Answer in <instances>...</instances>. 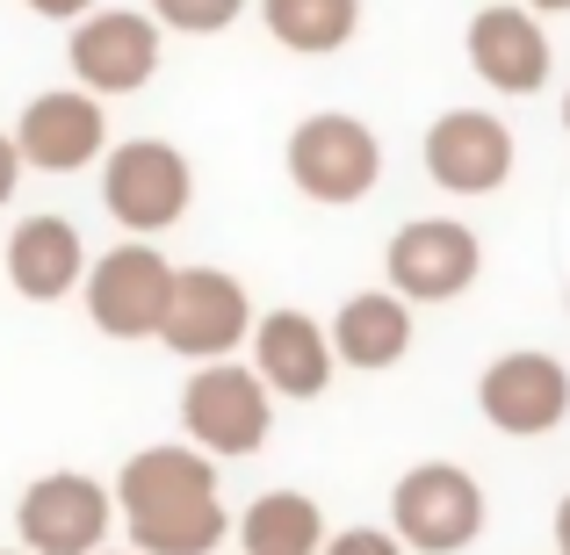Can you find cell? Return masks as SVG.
Listing matches in <instances>:
<instances>
[{"mask_svg": "<svg viewBox=\"0 0 570 555\" xmlns=\"http://www.w3.org/2000/svg\"><path fill=\"white\" fill-rule=\"evenodd\" d=\"M390 527L412 555H462L484 534V484L462 462H412L390 490Z\"/></svg>", "mask_w": 570, "mask_h": 555, "instance_id": "cell-5", "label": "cell"}, {"mask_svg": "<svg viewBox=\"0 0 570 555\" xmlns=\"http://www.w3.org/2000/svg\"><path fill=\"white\" fill-rule=\"evenodd\" d=\"M159 14V29H181V37H217L246 14V0H145Z\"/></svg>", "mask_w": 570, "mask_h": 555, "instance_id": "cell-20", "label": "cell"}, {"mask_svg": "<svg viewBox=\"0 0 570 555\" xmlns=\"http://www.w3.org/2000/svg\"><path fill=\"white\" fill-rule=\"evenodd\" d=\"M325 534V505L304 490H261L238 513V555H318Z\"/></svg>", "mask_w": 570, "mask_h": 555, "instance_id": "cell-18", "label": "cell"}, {"mask_svg": "<svg viewBox=\"0 0 570 555\" xmlns=\"http://www.w3.org/2000/svg\"><path fill=\"white\" fill-rule=\"evenodd\" d=\"M159 51H167V29H159L153 8H95L72 22L66 58H72V80L87 95H138L145 80L159 72Z\"/></svg>", "mask_w": 570, "mask_h": 555, "instance_id": "cell-7", "label": "cell"}, {"mask_svg": "<svg viewBox=\"0 0 570 555\" xmlns=\"http://www.w3.org/2000/svg\"><path fill=\"white\" fill-rule=\"evenodd\" d=\"M29 14H43V22H80V14H95L101 0H22Z\"/></svg>", "mask_w": 570, "mask_h": 555, "instance_id": "cell-23", "label": "cell"}, {"mask_svg": "<svg viewBox=\"0 0 570 555\" xmlns=\"http://www.w3.org/2000/svg\"><path fill=\"white\" fill-rule=\"evenodd\" d=\"M174 275L181 267L153 246V238H124V246L95 252L87 260V318H95L101 339H159L167 325V304H174Z\"/></svg>", "mask_w": 570, "mask_h": 555, "instance_id": "cell-2", "label": "cell"}, {"mask_svg": "<svg viewBox=\"0 0 570 555\" xmlns=\"http://www.w3.org/2000/svg\"><path fill=\"white\" fill-rule=\"evenodd\" d=\"M282 167H289L296 195L340 209V202L376 195V181H383V138L362 123V116H347V109H318V116H304V123L289 130Z\"/></svg>", "mask_w": 570, "mask_h": 555, "instance_id": "cell-4", "label": "cell"}, {"mask_svg": "<svg viewBox=\"0 0 570 555\" xmlns=\"http://www.w3.org/2000/svg\"><path fill=\"white\" fill-rule=\"evenodd\" d=\"M195 202V167L181 159V145L167 138H124L101 159V209L124 224L130 238H159L188 217Z\"/></svg>", "mask_w": 570, "mask_h": 555, "instance_id": "cell-3", "label": "cell"}, {"mask_svg": "<svg viewBox=\"0 0 570 555\" xmlns=\"http://www.w3.org/2000/svg\"><path fill=\"white\" fill-rule=\"evenodd\" d=\"M87 281V238L72 231V217H22L8 231V289L29 304H66Z\"/></svg>", "mask_w": 570, "mask_h": 555, "instance_id": "cell-15", "label": "cell"}, {"mask_svg": "<svg viewBox=\"0 0 570 555\" xmlns=\"http://www.w3.org/2000/svg\"><path fill=\"white\" fill-rule=\"evenodd\" d=\"M116 534V490L80 469H51L14 505V542L37 555H101Z\"/></svg>", "mask_w": 570, "mask_h": 555, "instance_id": "cell-6", "label": "cell"}, {"mask_svg": "<svg viewBox=\"0 0 570 555\" xmlns=\"http://www.w3.org/2000/svg\"><path fill=\"white\" fill-rule=\"evenodd\" d=\"M476 275H484V246H476L470 224H455V217H412V224L390 231L383 281L404 296V304H448V296H462Z\"/></svg>", "mask_w": 570, "mask_h": 555, "instance_id": "cell-9", "label": "cell"}, {"mask_svg": "<svg viewBox=\"0 0 570 555\" xmlns=\"http://www.w3.org/2000/svg\"><path fill=\"white\" fill-rule=\"evenodd\" d=\"M253 339V296L224 267H181L174 275V304L159 325V347L181 361H224Z\"/></svg>", "mask_w": 570, "mask_h": 555, "instance_id": "cell-8", "label": "cell"}, {"mask_svg": "<svg viewBox=\"0 0 570 555\" xmlns=\"http://www.w3.org/2000/svg\"><path fill=\"white\" fill-rule=\"evenodd\" d=\"M267 426H275V389L261 383V368H238V354L224 361H195V375L181 383V433L203 455L238 462V455H261Z\"/></svg>", "mask_w": 570, "mask_h": 555, "instance_id": "cell-1", "label": "cell"}, {"mask_svg": "<svg viewBox=\"0 0 570 555\" xmlns=\"http://www.w3.org/2000/svg\"><path fill=\"white\" fill-rule=\"evenodd\" d=\"M14 145L37 174H80L109 159V109L87 87H51L14 116Z\"/></svg>", "mask_w": 570, "mask_h": 555, "instance_id": "cell-12", "label": "cell"}, {"mask_svg": "<svg viewBox=\"0 0 570 555\" xmlns=\"http://www.w3.org/2000/svg\"><path fill=\"white\" fill-rule=\"evenodd\" d=\"M22 167L29 159H22V145H14V130H0V209H8L14 188H22Z\"/></svg>", "mask_w": 570, "mask_h": 555, "instance_id": "cell-22", "label": "cell"}, {"mask_svg": "<svg viewBox=\"0 0 570 555\" xmlns=\"http://www.w3.org/2000/svg\"><path fill=\"white\" fill-rule=\"evenodd\" d=\"M261 22L282 51L296 58H333L362 29V0H261Z\"/></svg>", "mask_w": 570, "mask_h": 555, "instance_id": "cell-19", "label": "cell"}, {"mask_svg": "<svg viewBox=\"0 0 570 555\" xmlns=\"http://www.w3.org/2000/svg\"><path fill=\"white\" fill-rule=\"evenodd\" d=\"M563 130H570V95H563Z\"/></svg>", "mask_w": 570, "mask_h": 555, "instance_id": "cell-28", "label": "cell"}, {"mask_svg": "<svg viewBox=\"0 0 570 555\" xmlns=\"http://www.w3.org/2000/svg\"><path fill=\"white\" fill-rule=\"evenodd\" d=\"M318 555H412V548L397 542V527H340V534H325Z\"/></svg>", "mask_w": 570, "mask_h": 555, "instance_id": "cell-21", "label": "cell"}, {"mask_svg": "<svg viewBox=\"0 0 570 555\" xmlns=\"http://www.w3.org/2000/svg\"><path fill=\"white\" fill-rule=\"evenodd\" d=\"M0 555H37V548H22V542H14V548H0Z\"/></svg>", "mask_w": 570, "mask_h": 555, "instance_id": "cell-26", "label": "cell"}, {"mask_svg": "<svg viewBox=\"0 0 570 555\" xmlns=\"http://www.w3.org/2000/svg\"><path fill=\"white\" fill-rule=\"evenodd\" d=\"M476 412L513 440H542L570 418V368L542 347H513L476 375Z\"/></svg>", "mask_w": 570, "mask_h": 555, "instance_id": "cell-11", "label": "cell"}, {"mask_svg": "<svg viewBox=\"0 0 570 555\" xmlns=\"http://www.w3.org/2000/svg\"><path fill=\"white\" fill-rule=\"evenodd\" d=\"M534 14H570V0H528Z\"/></svg>", "mask_w": 570, "mask_h": 555, "instance_id": "cell-25", "label": "cell"}, {"mask_svg": "<svg viewBox=\"0 0 570 555\" xmlns=\"http://www.w3.org/2000/svg\"><path fill=\"white\" fill-rule=\"evenodd\" d=\"M246 361L261 368V383L275 389V397H325V383H333L340 354H333V325L304 318V310H267V318H253V339H246Z\"/></svg>", "mask_w": 570, "mask_h": 555, "instance_id": "cell-14", "label": "cell"}, {"mask_svg": "<svg viewBox=\"0 0 570 555\" xmlns=\"http://www.w3.org/2000/svg\"><path fill=\"white\" fill-rule=\"evenodd\" d=\"M470 66L491 95H542L557 72V43L528 0H499L470 14Z\"/></svg>", "mask_w": 570, "mask_h": 555, "instance_id": "cell-13", "label": "cell"}, {"mask_svg": "<svg viewBox=\"0 0 570 555\" xmlns=\"http://www.w3.org/2000/svg\"><path fill=\"white\" fill-rule=\"evenodd\" d=\"M549 534H557V555H570V490L557 498V519H549Z\"/></svg>", "mask_w": 570, "mask_h": 555, "instance_id": "cell-24", "label": "cell"}, {"mask_svg": "<svg viewBox=\"0 0 570 555\" xmlns=\"http://www.w3.org/2000/svg\"><path fill=\"white\" fill-rule=\"evenodd\" d=\"M333 354L340 368H397L404 354H412V304H404L397 289H362L347 296V304L333 310Z\"/></svg>", "mask_w": 570, "mask_h": 555, "instance_id": "cell-17", "label": "cell"}, {"mask_svg": "<svg viewBox=\"0 0 570 555\" xmlns=\"http://www.w3.org/2000/svg\"><path fill=\"white\" fill-rule=\"evenodd\" d=\"M101 555H138V548H101Z\"/></svg>", "mask_w": 570, "mask_h": 555, "instance_id": "cell-27", "label": "cell"}, {"mask_svg": "<svg viewBox=\"0 0 570 555\" xmlns=\"http://www.w3.org/2000/svg\"><path fill=\"white\" fill-rule=\"evenodd\" d=\"M419 159H426V181L441 195H499L513 181L520 145L505 130V116H491V109H441L426 123Z\"/></svg>", "mask_w": 570, "mask_h": 555, "instance_id": "cell-10", "label": "cell"}, {"mask_svg": "<svg viewBox=\"0 0 570 555\" xmlns=\"http://www.w3.org/2000/svg\"><path fill=\"white\" fill-rule=\"evenodd\" d=\"M224 534H232V513L217 490H174L124 513V542L138 555H209Z\"/></svg>", "mask_w": 570, "mask_h": 555, "instance_id": "cell-16", "label": "cell"}, {"mask_svg": "<svg viewBox=\"0 0 570 555\" xmlns=\"http://www.w3.org/2000/svg\"><path fill=\"white\" fill-rule=\"evenodd\" d=\"M563 310H570V296H563Z\"/></svg>", "mask_w": 570, "mask_h": 555, "instance_id": "cell-29", "label": "cell"}]
</instances>
